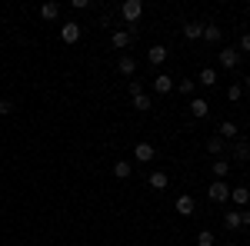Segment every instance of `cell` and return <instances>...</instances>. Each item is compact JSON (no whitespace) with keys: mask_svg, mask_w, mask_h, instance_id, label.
<instances>
[{"mask_svg":"<svg viewBox=\"0 0 250 246\" xmlns=\"http://www.w3.org/2000/svg\"><path fill=\"white\" fill-rule=\"evenodd\" d=\"M207 196H210V203H227L230 200V187L224 180H213V187H207Z\"/></svg>","mask_w":250,"mask_h":246,"instance_id":"1","label":"cell"},{"mask_svg":"<svg viewBox=\"0 0 250 246\" xmlns=\"http://www.w3.org/2000/svg\"><path fill=\"white\" fill-rule=\"evenodd\" d=\"M120 14H124L127 23H137V20L144 17V3H140V0H127V3L120 7Z\"/></svg>","mask_w":250,"mask_h":246,"instance_id":"2","label":"cell"},{"mask_svg":"<svg viewBox=\"0 0 250 246\" xmlns=\"http://www.w3.org/2000/svg\"><path fill=\"white\" fill-rule=\"evenodd\" d=\"M60 37H63V43H77V40H80V23L67 20V23L60 27Z\"/></svg>","mask_w":250,"mask_h":246,"instance_id":"3","label":"cell"},{"mask_svg":"<svg viewBox=\"0 0 250 246\" xmlns=\"http://www.w3.org/2000/svg\"><path fill=\"white\" fill-rule=\"evenodd\" d=\"M154 143H137L134 147V160L137 163H150V160H154Z\"/></svg>","mask_w":250,"mask_h":246,"instance_id":"4","label":"cell"},{"mask_svg":"<svg viewBox=\"0 0 250 246\" xmlns=\"http://www.w3.org/2000/svg\"><path fill=\"white\" fill-rule=\"evenodd\" d=\"M173 207H177V213H180V216H193L197 203H193L190 193H184V196H177V203H173Z\"/></svg>","mask_w":250,"mask_h":246,"instance_id":"5","label":"cell"},{"mask_svg":"<svg viewBox=\"0 0 250 246\" xmlns=\"http://www.w3.org/2000/svg\"><path fill=\"white\" fill-rule=\"evenodd\" d=\"M137 37V30H117L114 37H110V43H114L117 50H127V47H130V40Z\"/></svg>","mask_w":250,"mask_h":246,"instance_id":"6","label":"cell"},{"mask_svg":"<svg viewBox=\"0 0 250 246\" xmlns=\"http://www.w3.org/2000/svg\"><path fill=\"white\" fill-rule=\"evenodd\" d=\"M190 114L197 116V120H204V116L210 114V103H207L204 96H193V100H190Z\"/></svg>","mask_w":250,"mask_h":246,"instance_id":"7","label":"cell"},{"mask_svg":"<svg viewBox=\"0 0 250 246\" xmlns=\"http://www.w3.org/2000/svg\"><path fill=\"white\" fill-rule=\"evenodd\" d=\"M117 70H120L124 76H134V74H137V60L130 57V54H124V57L117 60Z\"/></svg>","mask_w":250,"mask_h":246,"instance_id":"8","label":"cell"},{"mask_svg":"<svg viewBox=\"0 0 250 246\" xmlns=\"http://www.w3.org/2000/svg\"><path fill=\"white\" fill-rule=\"evenodd\" d=\"M173 90V76H167V74H160V76H154V94H170Z\"/></svg>","mask_w":250,"mask_h":246,"instance_id":"9","label":"cell"},{"mask_svg":"<svg viewBox=\"0 0 250 246\" xmlns=\"http://www.w3.org/2000/svg\"><path fill=\"white\" fill-rule=\"evenodd\" d=\"M220 63H224L227 70H233V67L240 63V54H237L233 47H224V50H220Z\"/></svg>","mask_w":250,"mask_h":246,"instance_id":"10","label":"cell"},{"mask_svg":"<svg viewBox=\"0 0 250 246\" xmlns=\"http://www.w3.org/2000/svg\"><path fill=\"white\" fill-rule=\"evenodd\" d=\"M230 200L237 203V207H247V203H250V189L247 187H233L230 189Z\"/></svg>","mask_w":250,"mask_h":246,"instance_id":"11","label":"cell"},{"mask_svg":"<svg viewBox=\"0 0 250 246\" xmlns=\"http://www.w3.org/2000/svg\"><path fill=\"white\" fill-rule=\"evenodd\" d=\"M147 60H150L154 67H160V63L167 60V47H160V43H157V47H150V50H147Z\"/></svg>","mask_w":250,"mask_h":246,"instance_id":"12","label":"cell"},{"mask_svg":"<svg viewBox=\"0 0 250 246\" xmlns=\"http://www.w3.org/2000/svg\"><path fill=\"white\" fill-rule=\"evenodd\" d=\"M184 37H187V40H200V37H204V23L190 20V23L184 27Z\"/></svg>","mask_w":250,"mask_h":246,"instance_id":"13","label":"cell"},{"mask_svg":"<svg viewBox=\"0 0 250 246\" xmlns=\"http://www.w3.org/2000/svg\"><path fill=\"white\" fill-rule=\"evenodd\" d=\"M130 173H134L130 160H117V163H114V176H117V180H127Z\"/></svg>","mask_w":250,"mask_h":246,"instance_id":"14","label":"cell"},{"mask_svg":"<svg viewBox=\"0 0 250 246\" xmlns=\"http://www.w3.org/2000/svg\"><path fill=\"white\" fill-rule=\"evenodd\" d=\"M217 133H220V140H233V136H237L240 130H237V123H233V120H224V123H220V130H217Z\"/></svg>","mask_w":250,"mask_h":246,"instance_id":"15","label":"cell"},{"mask_svg":"<svg viewBox=\"0 0 250 246\" xmlns=\"http://www.w3.org/2000/svg\"><path fill=\"white\" fill-rule=\"evenodd\" d=\"M197 80H200V83H204V87H213V83H217V70H213V67H204V70H200V76H197Z\"/></svg>","mask_w":250,"mask_h":246,"instance_id":"16","label":"cell"},{"mask_svg":"<svg viewBox=\"0 0 250 246\" xmlns=\"http://www.w3.org/2000/svg\"><path fill=\"white\" fill-rule=\"evenodd\" d=\"M40 17H43V20H57L60 17V7H57V3H43V7H40Z\"/></svg>","mask_w":250,"mask_h":246,"instance_id":"17","label":"cell"},{"mask_svg":"<svg viewBox=\"0 0 250 246\" xmlns=\"http://www.w3.org/2000/svg\"><path fill=\"white\" fill-rule=\"evenodd\" d=\"M207 150H210L213 156H220V153L227 150V143H224V140H220V136H210V140H207Z\"/></svg>","mask_w":250,"mask_h":246,"instance_id":"18","label":"cell"},{"mask_svg":"<svg viewBox=\"0 0 250 246\" xmlns=\"http://www.w3.org/2000/svg\"><path fill=\"white\" fill-rule=\"evenodd\" d=\"M227 173H230V163H227V160H213V176H217V180H224Z\"/></svg>","mask_w":250,"mask_h":246,"instance_id":"19","label":"cell"},{"mask_svg":"<svg viewBox=\"0 0 250 246\" xmlns=\"http://www.w3.org/2000/svg\"><path fill=\"white\" fill-rule=\"evenodd\" d=\"M154 189H167V173H150V180H147Z\"/></svg>","mask_w":250,"mask_h":246,"instance_id":"20","label":"cell"},{"mask_svg":"<svg viewBox=\"0 0 250 246\" xmlns=\"http://www.w3.org/2000/svg\"><path fill=\"white\" fill-rule=\"evenodd\" d=\"M204 40L217 43V40H220V27H213V23H204Z\"/></svg>","mask_w":250,"mask_h":246,"instance_id":"21","label":"cell"},{"mask_svg":"<svg viewBox=\"0 0 250 246\" xmlns=\"http://www.w3.org/2000/svg\"><path fill=\"white\" fill-rule=\"evenodd\" d=\"M134 110H140V114H147V110H150V96H147V94L134 96Z\"/></svg>","mask_w":250,"mask_h":246,"instance_id":"22","label":"cell"},{"mask_svg":"<svg viewBox=\"0 0 250 246\" xmlns=\"http://www.w3.org/2000/svg\"><path fill=\"white\" fill-rule=\"evenodd\" d=\"M173 87H177L184 96H193V90H197V83H193V80H180V83H173Z\"/></svg>","mask_w":250,"mask_h":246,"instance_id":"23","label":"cell"},{"mask_svg":"<svg viewBox=\"0 0 250 246\" xmlns=\"http://www.w3.org/2000/svg\"><path fill=\"white\" fill-rule=\"evenodd\" d=\"M233 156H237V160H250V143H244V140H240V143L233 147Z\"/></svg>","mask_w":250,"mask_h":246,"instance_id":"24","label":"cell"},{"mask_svg":"<svg viewBox=\"0 0 250 246\" xmlns=\"http://www.w3.org/2000/svg\"><path fill=\"white\" fill-rule=\"evenodd\" d=\"M197 246H213V233L210 229H200V233H197Z\"/></svg>","mask_w":250,"mask_h":246,"instance_id":"25","label":"cell"},{"mask_svg":"<svg viewBox=\"0 0 250 246\" xmlns=\"http://www.w3.org/2000/svg\"><path fill=\"white\" fill-rule=\"evenodd\" d=\"M224 227L237 229V227H240V213H227V216H224Z\"/></svg>","mask_w":250,"mask_h":246,"instance_id":"26","label":"cell"},{"mask_svg":"<svg viewBox=\"0 0 250 246\" xmlns=\"http://www.w3.org/2000/svg\"><path fill=\"white\" fill-rule=\"evenodd\" d=\"M240 94H244V90H240V83H230V87H227V100H233V103L240 100Z\"/></svg>","mask_w":250,"mask_h":246,"instance_id":"27","label":"cell"},{"mask_svg":"<svg viewBox=\"0 0 250 246\" xmlns=\"http://www.w3.org/2000/svg\"><path fill=\"white\" fill-rule=\"evenodd\" d=\"M0 114H3V116L14 114V103H10V100H0Z\"/></svg>","mask_w":250,"mask_h":246,"instance_id":"28","label":"cell"},{"mask_svg":"<svg viewBox=\"0 0 250 246\" xmlns=\"http://www.w3.org/2000/svg\"><path fill=\"white\" fill-rule=\"evenodd\" d=\"M144 90H140V80H130V96H140Z\"/></svg>","mask_w":250,"mask_h":246,"instance_id":"29","label":"cell"},{"mask_svg":"<svg viewBox=\"0 0 250 246\" xmlns=\"http://www.w3.org/2000/svg\"><path fill=\"white\" fill-rule=\"evenodd\" d=\"M240 50H247V54H250V34H244V37H240Z\"/></svg>","mask_w":250,"mask_h":246,"instance_id":"30","label":"cell"},{"mask_svg":"<svg viewBox=\"0 0 250 246\" xmlns=\"http://www.w3.org/2000/svg\"><path fill=\"white\" fill-rule=\"evenodd\" d=\"M240 223H244V227H250V209H240Z\"/></svg>","mask_w":250,"mask_h":246,"instance_id":"31","label":"cell"},{"mask_svg":"<svg viewBox=\"0 0 250 246\" xmlns=\"http://www.w3.org/2000/svg\"><path fill=\"white\" fill-rule=\"evenodd\" d=\"M244 87H247V90H250V74H247V80H244Z\"/></svg>","mask_w":250,"mask_h":246,"instance_id":"32","label":"cell"}]
</instances>
